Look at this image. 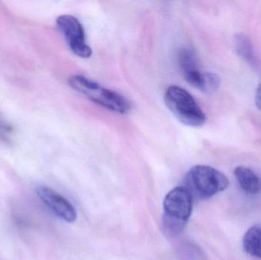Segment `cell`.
Segmentation results:
<instances>
[{"mask_svg":"<svg viewBox=\"0 0 261 260\" xmlns=\"http://www.w3.org/2000/svg\"><path fill=\"white\" fill-rule=\"evenodd\" d=\"M56 23L58 30L75 55L81 58L91 56L92 49L86 42L84 27L76 17L62 15L57 18Z\"/></svg>","mask_w":261,"mask_h":260,"instance_id":"5","label":"cell"},{"mask_svg":"<svg viewBox=\"0 0 261 260\" xmlns=\"http://www.w3.org/2000/svg\"><path fill=\"white\" fill-rule=\"evenodd\" d=\"M193 201V195L185 186H178L166 195L163 223L169 233L175 235L184 230L191 216Z\"/></svg>","mask_w":261,"mask_h":260,"instance_id":"3","label":"cell"},{"mask_svg":"<svg viewBox=\"0 0 261 260\" xmlns=\"http://www.w3.org/2000/svg\"><path fill=\"white\" fill-rule=\"evenodd\" d=\"M12 134V128L0 119V139L8 140Z\"/></svg>","mask_w":261,"mask_h":260,"instance_id":"12","label":"cell"},{"mask_svg":"<svg viewBox=\"0 0 261 260\" xmlns=\"http://www.w3.org/2000/svg\"><path fill=\"white\" fill-rule=\"evenodd\" d=\"M255 104L257 108L261 111V83L256 90L255 93Z\"/></svg>","mask_w":261,"mask_h":260,"instance_id":"13","label":"cell"},{"mask_svg":"<svg viewBox=\"0 0 261 260\" xmlns=\"http://www.w3.org/2000/svg\"><path fill=\"white\" fill-rule=\"evenodd\" d=\"M234 46L239 56L248 64H255V53L251 39L243 34H239L234 37Z\"/></svg>","mask_w":261,"mask_h":260,"instance_id":"10","label":"cell"},{"mask_svg":"<svg viewBox=\"0 0 261 260\" xmlns=\"http://www.w3.org/2000/svg\"><path fill=\"white\" fill-rule=\"evenodd\" d=\"M185 184L193 197L205 199L225 190L229 186V180L215 168L196 165L186 175Z\"/></svg>","mask_w":261,"mask_h":260,"instance_id":"2","label":"cell"},{"mask_svg":"<svg viewBox=\"0 0 261 260\" xmlns=\"http://www.w3.org/2000/svg\"><path fill=\"white\" fill-rule=\"evenodd\" d=\"M244 250L250 256L261 259V224L250 227L242 240Z\"/></svg>","mask_w":261,"mask_h":260,"instance_id":"9","label":"cell"},{"mask_svg":"<svg viewBox=\"0 0 261 260\" xmlns=\"http://www.w3.org/2000/svg\"><path fill=\"white\" fill-rule=\"evenodd\" d=\"M234 175L239 186L247 193L256 195L261 192V178L253 169L245 166H238Z\"/></svg>","mask_w":261,"mask_h":260,"instance_id":"8","label":"cell"},{"mask_svg":"<svg viewBox=\"0 0 261 260\" xmlns=\"http://www.w3.org/2000/svg\"><path fill=\"white\" fill-rule=\"evenodd\" d=\"M164 101L173 115L184 125L199 128L205 123V113L192 95L184 89L170 85L166 90Z\"/></svg>","mask_w":261,"mask_h":260,"instance_id":"4","label":"cell"},{"mask_svg":"<svg viewBox=\"0 0 261 260\" xmlns=\"http://www.w3.org/2000/svg\"><path fill=\"white\" fill-rule=\"evenodd\" d=\"M68 83L73 90L110 111L122 114L130 111V102L125 96L105 88L83 75L71 76Z\"/></svg>","mask_w":261,"mask_h":260,"instance_id":"1","label":"cell"},{"mask_svg":"<svg viewBox=\"0 0 261 260\" xmlns=\"http://www.w3.org/2000/svg\"><path fill=\"white\" fill-rule=\"evenodd\" d=\"M36 193L58 218L68 223L76 221L77 216L76 209L67 198L58 192L46 186H40L36 189Z\"/></svg>","mask_w":261,"mask_h":260,"instance_id":"6","label":"cell"},{"mask_svg":"<svg viewBox=\"0 0 261 260\" xmlns=\"http://www.w3.org/2000/svg\"><path fill=\"white\" fill-rule=\"evenodd\" d=\"M220 85V78L212 72H203L202 82L199 90L205 93L216 92Z\"/></svg>","mask_w":261,"mask_h":260,"instance_id":"11","label":"cell"},{"mask_svg":"<svg viewBox=\"0 0 261 260\" xmlns=\"http://www.w3.org/2000/svg\"><path fill=\"white\" fill-rule=\"evenodd\" d=\"M178 61L184 79L190 85L199 90L203 72L199 69L197 57L194 51L190 48H182L178 55Z\"/></svg>","mask_w":261,"mask_h":260,"instance_id":"7","label":"cell"}]
</instances>
